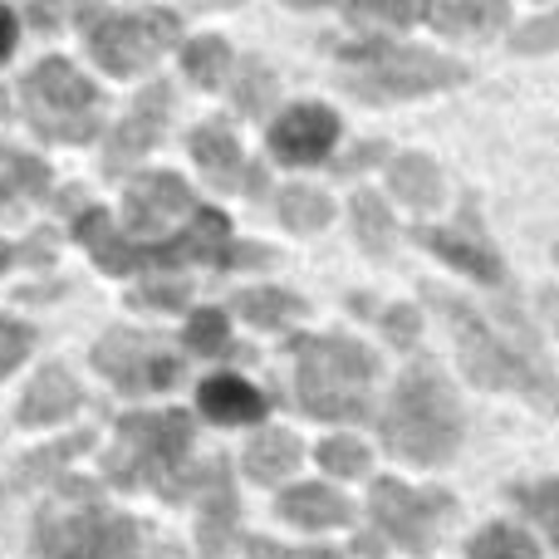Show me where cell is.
Segmentation results:
<instances>
[{
  "instance_id": "obj_4",
  "label": "cell",
  "mask_w": 559,
  "mask_h": 559,
  "mask_svg": "<svg viewBox=\"0 0 559 559\" xmlns=\"http://www.w3.org/2000/svg\"><path fill=\"white\" fill-rule=\"evenodd\" d=\"M295 354L299 407L324 423H358L368 413V383L378 378V358L364 344L338 334H299L289 338Z\"/></svg>"
},
{
  "instance_id": "obj_12",
  "label": "cell",
  "mask_w": 559,
  "mask_h": 559,
  "mask_svg": "<svg viewBox=\"0 0 559 559\" xmlns=\"http://www.w3.org/2000/svg\"><path fill=\"white\" fill-rule=\"evenodd\" d=\"M177 216H197V202H192V187L182 182L177 173H143L133 177L123 197V226L133 241H153L163 236Z\"/></svg>"
},
{
  "instance_id": "obj_1",
  "label": "cell",
  "mask_w": 559,
  "mask_h": 559,
  "mask_svg": "<svg viewBox=\"0 0 559 559\" xmlns=\"http://www.w3.org/2000/svg\"><path fill=\"white\" fill-rule=\"evenodd\" d=\"M423 299L447 319L472 383L501 388V393H525L535 407L559 413V383L540 354V338H535L531 319L521 309L472 305V299L452 295V289H437V285H423Z\"/></svg>"
},
{
  "instance_id": "obj_25",
  "label": "cell",
  "mask_w": 559,
  "mask_h": 559,
  "mask_svg": "<svg viewBox=\"0 0 559 559\" xmlns=\"http://www.w3.org/2000/svg\"><path fill=\"white\" fill-rule=\"evenodd\" d=\"M236 314H246L251 324H261V329H285L289 319L305 314V299L289 295V289H275V285L241 289V295H236Z\"/></svg>"
},
{
  "instance_id": "obj_19",
  "label": "cell",
  "mask_w": 559,
  "mask_h": 559,
  "mask_svg": "<svg viewBox=\"0 0 559 559\" xmlns=\"http://www.w3.org/2000/svg\"><path fill=\"white\" fill-rule=\"evenodd\" d=\"M265 407L271 403L261 388H251L236 373H216L202 383V413L212 423H255V417H265Z\"/></svg>"
},
{
  "instance_id": "obj_30",
  "label": "cell",
  "mask_w": 559,
  "mask_h": 559,
  "mask_svg": "<svg viewBox=\"0 0 559 559\" xmlns=\"http://www.w3.org/2000/svg\"><path fill=\"white\" fill-rule=\"evenodd\" d=\"M280 94V79L271 69L261 64V59H241V79H236V108H241L246 118H265L271 114Z\"/></svg>"
},
{
  "instance_id": "obj_29",
  "label": "cell",
  "mask_w": 559,
  "mask_h": 559,
  "mask_svg": "<svg viewBox=\"0 0 559 559\" xmlns=\"http://www.w3.org/2000/svg\"><path fill=\"white\" fill-rule=\"evenodd\" d=\"M466 555L472 559H540L535 540L521 531V525H486L481 535H472Z\"/></svg>"
},
{
  "instance_id": "obj_13",
  "label": "cell",
  "mask_w": 559,
  "mask_h": 559,
  "mask_svg": "<svg viewBox=\"0 0 559 559\" xmlns=\"http://www.w3.org/2000/svg\"><path fill=\"white\" fill-rule=\"evenodd\" d=\"M167 114H173V88H167V84H147L143 94L133 98L128 118L114 128V138H108V147H104V173H108V177H123V167H133L138 157H143L147 147L163 138Z\"/></svg>"
},
{
  "instance_id": "obj_2",
  "label": "cell",
  "mask_w": 559,
  "mask_h": 559,
  "mask_svg": "<svg viewBox=\"0 0 559 559\" xmlns=\"http://www.w3.org/2000/svg\"><path fill=\"white\" fill-rule=\"evenodd\" d=\"M79 246L94 251V261L104 265L108 275H133V271H177V265H265L271 251H246V246L231 241V222L222 212H197L192 222L182 226L177 236L167 241H133V236H118L114 231V216L108 212H84L74 222Z\"/></svg>"
},
{
  "instance_id": "obj_41",
  "label": "cell",
  "mask_w": 559,
  "mask_h": 559,
  "mask_svg": "<svg viewBox=\"0 0 559 559\" xmlns=\"http://www.w3.org/2000/svg\"><path fill=\"white\" fill-rule=\"evenodd\" d=\"M344 15L348 20H378V25H413V20L427 15V10H417V5H348Z\"/></svg>"
},
{
  "instance_id": "obj_26",
  "label": "cell",
  "mask_w": 559,
  "mask_h": 559,
  "mask_svg": "<svg viewBox=\"0 0 559 559\" xmlns=\"http://www.w3.org/2000/svg\"><path fill=\"white\" fill-rule=\"evenodd\" d=\"M354 236L368 255H388V246H393V212L378 192L354 197Z\"/></svg>"
},
{
  "instance_id": "obj_18",
  "label": "cell",
  "mask_w": 559,
  "mask_h": 559,
  "mask_svg": "<svg viewBox=\"0 0 559 559\" xmlns=\"http://www.w3.org/2000/svg\"><path fill=\"white\" fill-rule=\"evenodd\" d=\"M275 511L285 515L289 525H299V531H334V525H348L354 506H348L334 486L309 481V486H289V491L280 496Z\"/></svg>"
},
{
  "instance_id": "obj_24",
  "label": "cell",
  "mask_w": 559,
  "mask_h": 559,
  "mask_svg": "<svg viewBox=\"0 0 559 559\" xmlns=\"http://www.w3.org/2000/svg\"><path fill=\"white\" fill-rule=\"evenodd\" d=\"M49 192V167L39 157L20 153V147L0 143V206H10L15 197H45Z\"/></svg>"
},
{
  "instance_id": "obj_15",
  "label": "cell",
  "mask_w": 559,
  "mask_h": 559,
  "mask_svg": "<svg viewBox=\"0 0 559 559\" xmlns=\"http://www.w3.org/2000/svg\"><path fill=\"white\" fill-rule=\"evenodd\" d=\"M338 138V118L319 104H299L271 123V153L280 163H319Z\"/></svg>"
},
{
  "instance_id": "obj_27",
  "label": "cell",
  "mask_w": 559,
  "mask_h": 559,
  "mask_svg": "<svg viewBox=\"0 0 559 559\" xmlns=\"http://www.w3.org/2000/svg\"><path fill=\"white\" fill-rule=\"evenodd\" d=\"M182 69H187V79H192L197 88H216L226 79V69H231V45H226L222 35L192 39V45L182 49Z\"/></svg>"
},
{
  "instance_id": "obj_9",
  "label": "cell",
  "mask_w": 559,
  "mask_h": 559,
  "mask_svg": "<svg viewBox=\"0 0 559 559\" xmlns=\"http://www.w3.org/2000/svg\"><path fill=\"white\" fill-rule=\"evenodd\" d=\"M108 511L98 501V486L64 481L35 515V559H94Z\"/></svg>"
},
{
  "instance_id": "obj_6",
  "label": "cell",
  "mask_w": 559,
  "mask_h": 559,
  "mask_svg": "<svg viewBox=\"0 0 559 559\" xmlns=\"http://www.w3.org/2000/svg\"><path fill=\"white\" fill-rule=\"evenodd\" d=\"M388 452L407 456L417 466H442L462 447V407L437 368H413L393 388V403L383 413Z\"/></svg>"
},
{
  "instance_id": "obj_21",
  "label": "cell",
  "mask_w": 559,
  "mask_h": 559,
  "mask_svg": "<svg viewBox=\"0 0 559 559\" xmlns=\"http://www.w3.org/2000/svg\"><path fill=\"white\" fill-rule=\"evenodd\" d=\"M388 182H393L397 202H407L413 212H427V206H437V197H442V173H437V163L423 153H397L393 167H388Z\"/></svg>"
},
{
  "instance_id": "obj_45",
  "label": "cell",
  "mask_w": 559,
  "mask_h": 559,
  "mask_svg": "<svg viewBox=\"0 0 559 559\" xmlns=\"http://www.w3.org/2000/svg\"><path fill=\"white\" fill-rule=\"evenodd\" d=\"M0 265H5V251H0Z\"/></svg>"
},
{
  "instance_id": "obj_16",
  "label": "cell",
  "mask_w": 559,
  "mask_h": 559,
  "mask_svg": "<svg viewBox=\"0 0 559 559\" xmlns=\"http://www.w3.org/2000/svg\"><path fill=\"white\" fill-rule=\"evenodd\" d=\"M236 481L231 466L216 462L212 481L202 486V515H197V545H202V559H226L236 545Z\"/></svg>"
},
{
  "instance_id": "obj_36",
  "label": "cell",
  "mask_w": 559,
  "mask_h": 559,
  "mask_svg": "<svg viewBox=\"0 0 559 559\" xmlns=\"http://www.w3.org/2000/svg\"><path fill=\"white\" fill-rule=\"evenodd\" d=\"M515 55H545V49H559V10H545V15L525 20L521 29L511 35Z\"/></svg>"
},
{
  "instance_id": "obj_44",
  "label": "cell",
  "mask_w": 559,
  "mask_h": 559,
  "mask_svg": "<svg viewBox=\"0 0 559 559\" xmlns=\"http://www.w3.org/2000/svg\"><path fill=\"white\" fill-rule=\"evenodd\" d=\"M157 559H182V550H177V545H163V550H157Z\"/></svg>"
},
{
  "instance_id": "obj_5",
  "label": "cell",
  "mask_w": 559,
  "mask_h": 559,
  "mask_svg": "<svg viewBox=\"0 0 559 559\" xmlns=\"http://www.w3.org/2000/svg\"><path fill=\"white\" fill-rule=\"evenodd\" d=\"M344 64V88L368 104H393V98L437 94V88H456L472 79V69L452 55L417 45H397V39H358V45L338 49Z\"/></svg>"
},
{
  "instance_id": "obj_7",
  "label": "cell",
  "mask_w": 559,
  "mask_h": 559,
  "mask_svg": "<svg viewBox=\"0 0 559 559\" xmlns=\"http://www.w3.org/2000/svg\"><path fill=\"white\" fill-rule=\"evenodd\" d=\"M20 104L39 138L49 143H88L98 133V88L69 59H39L20 84Z\"/></svg>"
},
{
  "instance_id": "obj_17",
  "label": "cell",
  "mask_w": 559,
  "mask_h": 559,
  "mask_svg": "<svg viewBox=\"0 0 559 559\" xmlns=\"http://www.w3.org/2000/svg\"><path fill=\"white\" fill-rule=\"evenodd\" d=\"M79 403H84V393H79V383L69 378V368L49 364L45 373H35V383H29L25 397H20V423L49 427V423H59V417L74 413Z\"/></svg>"
},
{
  "instance_id": "obj_28",
  "label": "cell",
  "mask_w": 559,
  "mask_h": 559,
  "mask_svg": "<svg viewBox=\"0 0 559 559\" xmlns=\"http://www.w3.org/2000/svg\"><path fill=\"white\" fill-rule=\"evenodd\" d=\"M275 216L289 226V231H319V226L334 216V202L314 187H285L275 202Z\"/></svg>"
},
{
  "instance_id": "obj_39",
  "label": "cell",
  "mask_w": 559,
  "mask_h": 559,
  "mask_svg": "<svg viewBox=\"0 0 559 559\" xmlns=\"http://www.w3.org/2000/svg\"><path fill=\"white\" fill-rule=\"evenodd\" d=\"M187 280H147L143 289L133 295V305H157V309H182L187 305Z\"/></svg>"
},
{
  "instance_id": "obj_40",
  "label": "cell",
  "mask_w": 559,
  "mask_h": 559,
  "mask_svg": "<svg viewBox=\"0 0 559 559\" xmlns=\"http://www.w3.org/2000/svg\"><path fill=\"white\" fill-rule=\"evenodd\" d=\"M246 555L251 559H344L338 550H324V545H314V550H295V545H275V540H261V535L246 540Z\"/></svg>"
},
{
  "instance_id": "obj_35",
  "label": "cell",
  "mask_w": 559,
  "mask_h": 559,
  "mask_svg": "<svg viewBox=\"0 0 559 559\" xmlns=\"http://www.w3.org/2000/svg\"><path fill=\"white\" fill-rule=\"evenodd\" d=\"M94 559H143V545H138V521H128V515H108Z\"/></svg>"
},
{
  "instance_id": "obj_31",
  "label": "cell",
  "mask_w": 559,
  "mask_h": 559,
  "mask_svg": "<svg viewBox=\"0 0 559 559\" xmlns=\"http://www.w3.org/2000/svg\"><path fill=\"white\" fill-rule=\"evenodd\" d=\"M88 442H94L88 432H74V437H64V442H55V447H39V452H29L25 462H20V476H15V481H20V486H39L45 476H55L64 462H74L79 452H88Z\"/></svg>"
},
{
  "instance_id": "obj_20",
  "label": "cell",
  "mask_w": 559,
  "mask_h": 559,
  "mask_svg": "<svg viewBox=\"0 0 559 559\" xmlns=\"http://www.w3.org/2000/svg\"><path fill=\"white\" fill-rule=\"evenodd\" d=\"M192 157L197 167H202L206 177H212L216 187H236L241 182V143L231 138V128L226 123H202L192 133Z\"/></svg>"
},
{
  "instance_id": "obj_46",
  "label": "cell",
  "mask_w": 559,
  "mask_h": 559,
  "mask_svg": "<svg viewBox=\"0 0 559 559\" xmlns=\"http://www.w3.org/2000/svg\"><path fill=\"white\" fill-rule=\"evenodd\" d=\"M555 261H559V246H555Z\"/></svg>"
},
{
  "instance_id": "obj_38",
  "label": "cell",
  "mask_w": 559,
  "mask_h": 559,
  "mask_svg": "<svg viewBox=\"0 0 559 559\" xmlns=\"http://www.w3.org/2000/svg\"><path fill=\"white\" fill-rule=\"evenodd\" d=\"M378 324H383V334L393 338V344L413 348L417 344V329H423V314H417V309H407V305H388L383 314H378Z\"/></svg>"
},
{
  "instance_id": "obj_8",
  "label": "cell",
  "mask_w": 559,
  "mask_h": 559,
  "mask_svg": "<svg viewBox=\"0 0 559 559\" xmlns=\"http://www.w3.org/2000/svg\"><path fill=\"white\" fill-rule=\"evenodd\" d=\"M79 25H88V55L108 74H138L173 45L182 20L173 10H79Z\"/></svg>"
},
{
  "instance_id": "obj_32",
  "label": "cell",
  "mask_w": 559,
  "mask_h": 559,
  "mask_svg": "<svg viewBox=\"0 0 559 559\" xmlns=\"http://www.w3.org/2000/svg\"><path fill=\"white\" fill-rule=\"evenodd\" d=\"M511 501L521 506L531 521L545 525V535H550L555 550H559V476H550V481H531V486H511Z\"/></svg>"
},
{
  "instance_id": "obj_11",
  "label": "cell",
  "mask_w": 559,
  "mask_h": 559,
  "mask_svg": "<svg viewBox=\"0 0 559 559\" xmlns=\"http://www.w3.org/2000/svg\"><path fill=\"white\" fill-rule=\"evenodd\" d=\"M452 496L447 491H413V486L393 481V476H383V481H373V491H368V511H373L378 531L388 535L393 545H403L407 555H427L437 540V531L447 525V515H452Z\"/></svg>"
},
{
  "instance_id": "obj_22",
  "label": "cell",
  "mask_w": 559,
  "mask_h": 559,
  "mask_svg": "<svg viewBox=\"0 0 559 559\" xmlns=\"http://www.w3.org/2000/svg\"><path fill=\"white\" fill-rule=\"evenodd\" d=\"M423 20H432L447 35H491L511 20V10L496 5V0H437Z\"/></svg>"
},
{
  "instance_id": "obj_43",
  "label": "cell",
  "mask_w": 559,
  "mask_h": 559,
  "mask_svg": "<svg viewBox=\"0 0 559 559\" xmlns=\"http://www.w3.org/2000/svg\"><path fill=\"white\" fill-rule=\"evenodd\" d=\"M10 49H15V15L0 5V59H5Z\"/></svg>"
},
{
  "instance_id": "obj_37",
  "label": "cell",
  "mask_w": 559,
  "mask_h": 559,
  "mask_svg": "<svg viewBox=\"0 0 559 559\" xmlns=\"http://www.w3.org/2000/svg\"><path fill=\"white\" fill-rule=\"evenodd\" d=\"M29 344H35V329L20 324V319H5V314H0V378L15 373V368L25 364Z\"/></svg>"
},
{
  "instance_id": "obj_34",
  "label": "cell",
  "mask_w": 559,
  "mask_h": 559,
  "mask_svg": "<svg viewBox=\"0 0 559 559\" xmlns=\"http://www.w3.org/2000/svg\"><path fill=\"white\" fill-rule=\"evenodd\" d=\"M319 466L334 476H364L368 472V447L358 442V437H329V442H319Z\"/></svg>"
},
{
  "instance_id": "obj_14",
  "label": "cell",
  "mask_w": 559,
  "mask_h": 559,
  "mask_svg": "<svg viewBox=\"0 0 559 559\" xmlns=\"http://www.w3.org/2000/svg\"><path fill=\"white\" fill-rule=\"evenodd\" d=\"M472 216H476V206H466V212H462V226H456V231L417 226L413 236H417V246H427L432 255H442L447 265H456V271L486 280V285H501V280H506V265H501V255L491 251V241H486L481 231H472Z\"/></svg>"
},
{
  "instance_id": "obj_3",
  "label": "cell",
  "mask_w": 559,
  "mask_h": 559,
  "mask_svg": "<svg viewBox=\"0 0 559 559\" xmlns=\"http://www.w3.org/2000/svg\"><path fill=\"white\" fill-rule=\"evenodd\" d=\"M192 452V417L167 407V413H128L118 423V447L104 456V476L123 491H147L182 501L202 476L187 466Z\"/></svg>"
},
{
  "instance_id": "obj_10",
  "label": "cell",
  "mask_w": 559,
  "mask_h": 559,
  "mask_svg": "<svg viewBox=\"0 0 559 559\" xmlns=\"http://www.w3.org/2000/svg\"><path fill=\"white\" fill-rule=\"evenodd\" d=\"M94 368L123 393H163L182 378V354H173V344L163 334L108 329L94 344Z\"/></svg>"
},
{
  "instance_id": "obj_23",
  "label": "cell",
  "mask_w": 559,
  "mask_h": 559,
  "mask_svg": "<svg viewBox=\"0 0 559 559\" xmlns=\"http://www.w3.org/2000/svg\"><path fill=\"white\" fill-rule=\"evenodd\" d=\"M295 466H299L295 432H261L251 447H246V472H251V481H261V486H275L280 476H289Z\"/></svg>"
},
{
  "instance_id": "obj_42",
  "label": "cell",
  "mask_w": 559,
  "mask_h": 559,
  "mask_svg": "<svg viewBox=\"0 0 559 559\" xmlns=\"http://www.w3.org/2000/svg\"><path fill=\"white\" fill-rule=\"evenodd\" d=\"M378 153H383V143H364V147H354V157H348V163L338 167V173H354V167H368Z\"/></svg>"
},
{
  "instance_id": "obj_33",
  "label": "cell",
  "mask_w": 559,
  "mask_h": 559,
  "mask_svg": "<svg viewBox=\"0 0 559 559\" xmlns=\"http://www.w3.org/2000/svg\"><path fill=\"white\" fill-rule=\"evenodd\" d=\"M182 338H187V348H192V354H202V358H222L226 348H231V324H226L222 309H197V314L187 319Z\"/></svg>"
}]
</instances>
